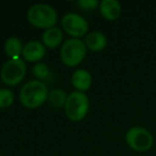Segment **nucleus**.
Instances as JSON below:
<instances>
[{"label": "nucleus", "mask_w": 156, "mask_h": 156, "mask_svg": "<svg viewBox=\"0 0 156 156\" xmlns=\"http://www.w3.org/2000/svg\"><path fill=\"white\" fill-rule=\"evenodd\" d=\"M48 98V90L44 83L40 80H30L20 92V100L27 108H37Z\"/></svg>", "instance_id": "nucleus-1"}, {"label": "nucleus", "mask_w": 156, "mask_h": 156, "mask_svg": "<svg viewBox=\"0 0 156 156\" xmlns=\"http://www.w3.org/2000/svg\"><path fill=\"white\" fill-rule=\"evenodd\" d=\"M28 20L37 28L49 29L55 27L57 23V12L52 7L44 3H37L28 10Z\"/></svg>", "instance_id": "nucleus-2"}, {"label": "nucleus", "mask_w": 156, "mask_h": 156, "mask_svg": "<svg viewBox=\"0 0 156 156\" xmlns=\"http://www.w3.org/2000/svg\"><path fill=\"white\" fill-rule=\"evenodd\" d=\"M32 73L35 78H37L39 80H45L49 76V67L45 64V63H37L33 66Z\"/></svg>", "instance_id": "nucleus-15"}, {"label": "nucleus", "mask_w": 156, "mask_h": 156, "mask_svg": "<svg viewBox=\"0 0 156 156\" xmlns=\"http://www.w3.org/2000/svg\"><path fill=\"white\" fill-rule=\"evenodd\" d=\"M77 3L83 10H93L98 5H100V2H98V0H80Z\"/></svg>", "instance_id": "nucleus-17"}, {"label": "nucleus", "mask_w": 156, "mask_h": 156, "mask_svg": "<svg viewBox=\"0 0 156 156\" xmlns=\"http://www.w3.org/2000/svg\"><path fill=\"white\" fill-rule=\"evenodd\" d=\"M14 102V94L9 89H0V108H7Z\"/></svg>", "instance_id": "nucleus-16"}, {"label": "nucleus", "mask_w": 156, "mask_h": 156, "mask_svg": "<svg viewBox=\"0 0 156 156\" xmlns=\"http://www.w3.org/2000/svg\"><path fill=\"white\" fill-rule=\"evenodd\" d=\"M65 113L72 121H80L89 110V100L83 92L74 91L67 96L64 105Z\"/></svg>", "instance_id": "nucleus-4"}, {"label": "nucleus", "mask_w": 156, "mask_h": 156, "mask_svg": "<svg viewBox=\"0 0 156 156\" xmlns=\"http://www.w3.org/2000/svg\"><path fill=\"white\" fill-rule=\"evenodd\" d=\"M62 31L58 27H52L49 28L43 33L42 41H43L44 46H47L49 48H55L61 43L62 41Z\"/></svg>", "instance_id": "nucleus-12"}, {"label": "nucleus", "mask_w": 156, "mask_h": 156, "mask_svg": "<svg viewBox=\"0 0 156 156\" xmlns=\"http://www.w3.org/2000/svg\"><path fill=\"white\" fill-rule=\"evenodd\" d=\"M62 27L67 34L73 37L74 39L83 37L88 31V22L76 13H67L62 18Z\"/></svg>", "instance_id": "nucleus-7"}, {"label": "nucleus", "mask_w": 156, "mask_h": 156, "mask_svg": "<svg viewBox=\"0 0 156 156\" xmlns=\"http://www.w3.org/2000/svg\"><path fill=\"white\" fill-rule=\"evenodd\" d=\"M87 54L85 42L79 39H69L64 42L60 50L62 62L67 66H76L83 60Z\"/></svg>", "instance_id": "nucleus-3"}, {"label": "nucleus", "mask_w": 156, "mask_h": 156, "mask_svg": "<svg viewBox=\"0 0 156 156\" xmlns=\"http://www.w3.org/2000/svg\"><path fill=\"white\" fill-rule=\"evenodd\" d=\"M101 14L108 20H115L121 14V5L117 0H103L100 3Z\"/></svg>", "instance_id": "nucleus-9"}, {"label": "nucleus", "mask_w": 156, "mask_h": 156, "mask_svg": "<svg viewBox=\"0 0 156 156\" xmlns=\"http://www.w3.org/2000/svg\"><path fill=\"white\" fill-rule=\"evenodd\" d=\"M72 83L78 91H86L92 85V76L87 69H77L72 76Z\"/></svg>", "instance_id": "nucleus-10"}, {"label": "nucleus", "mask_w": 156, "mask_h": 156, "mask_svg": "<svg viewBox=\"0 0 156 156\" xmlns=\"http://www.w3.org/2000/svg\"><path fill=\"white\" fill-rule=\"evenodd\" d=\"M125 140L128 147L138 152L147 151L153 145L152 134L141 126H134L129 128L125 135Z\"/></svg>", "instance_id": "nucleus-5"}, {"label": "nucleus", "mask_w": 156, "mask_h": 156, "mask_svg": "<svg viewBox=\"0 0 156 156\" xmlns=\"http://www.w3.org/2000/svg\"><path fill=\"white\" fill-rule=\"evenodd\" d=\"M24 46L22 44V41L17 37H9L5 41V54L10 57L11 59H18L20 56L23 54Z\"/></svg>", "instance_id": "nucleus-13"}, {"label": "nucleus", "mask_w": 156, "mask_h": 156, "mask_svg": "<svg viewBox=\"0 0 156 156\" xmlns=\"http://www.w3.org/2000/svg\"><path fill=\"white\" fill-rule=\"evenodd\" d=\"M85 44L88 48L93 51H100L104 49L107 45V39L102 32L93 31V32L87 34L85 40Z\"/></svg>", "instance_id": "nucleus-11"}, {"label": "nucleus", "mask_w": 156, "mask_h": 156, "mask_svg": "<svg viewBox=\"0 0 156 156\" xmlns=\"http://www.w3.org/2000/svg\"><path fill=\"white\" fill-rule=\"evenodd\" d=\"M66 94L60 89H54L48 93V102L55 107H64L66 102Z\"/></svg>", "instance_id": "nucleus-14"}, {"label": "nucleus", "mask_w": 156, "mask_h": 156, "mask_svg": "<svg viewBox=\"0 0 156 156\" xmlns=\"http://www.w3.org/2000/svg\"><path fill=\"white\" fill-rule=\"evenodd\" d=\"M45 54L46 49L43 43L39 41H31L24 46L22 55L25 60L29 62H35V61L41 60L45 56Z\"/></svg>", "instance_id": "nucleus-8"}, {"label": "nucleus", "mask_w": 156, "mask_h": 156, "mask_svg": "<svg viewBox=\"0 0 156 156\" xmlns=\"http://www.w3.org/2000/svg\"><path fill=\"white\" fill-rule=\"evenodd\" d=\"M26 74V64L23 59H11L1 69V79L8 86H16Z\"/></svg>", "instance_id": "nucleus-6"}]
</instances>
